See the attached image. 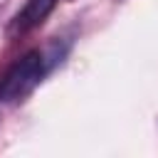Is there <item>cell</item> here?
I'll return each mask as SVG.
<instances>
[{"label":"cell","instance_id":"7a4b0ae2","mask_svg":"<svg viewBox=\"0 0 158 158\" xmlns=\"http://www.w3.org/2000/svg\"><path fill=\"white\" fill-rule=\"evenodd\" d=\"M57 2H59V0H27V2L20 7V12L10 20V25H7V37L15 40V37H22V35L32 32L35 27H40V25L52 15V10L57 7Z\"/></svg>","mask_w":158,"mask_h":158},{"label":"cell","instance_id":"6da1fadb","mask_svg":"<svg viewBox=\"0 0 158 158\" xmlns=\"http://www.w3.org/2000/svg\"><path fill=\"white\" fill-rule=\"evenodd\" d=\"M47 72V62L44 54L40 49L27 52L22 59H17L5 77L0 79V101L2 104H12V101H22L44 77Z\"/></svg>","mask_w":158,"mask_h":158}]
</instances>
